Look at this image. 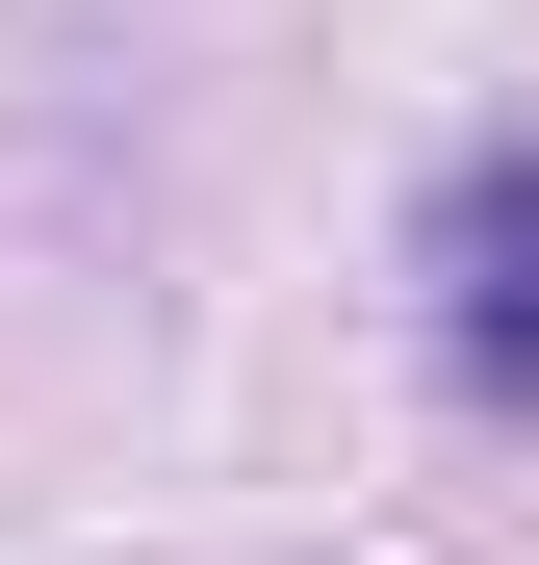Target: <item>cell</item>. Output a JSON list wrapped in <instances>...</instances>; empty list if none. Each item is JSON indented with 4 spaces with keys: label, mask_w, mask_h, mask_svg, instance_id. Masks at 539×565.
<instances>
[{
    "label": "cell",
    "mask_w": 539,
    "mask_h": 565,
    "mask_svg": "<svg viewBox=\"0 0 539 565\" xmlns=\"http://www.w3.org/2000/svg\"><path fill=\"white\" fill-rule=\"evenodd\" d=\"M436 360H463V386H539V154L436 180Z\"/></svg>",
    "instance_id": "6da1fadb"
}]
</instances>
